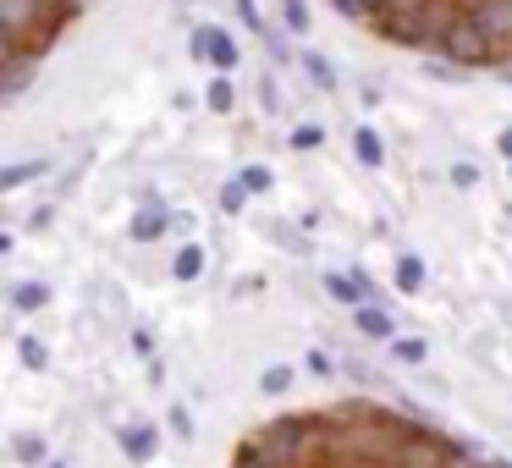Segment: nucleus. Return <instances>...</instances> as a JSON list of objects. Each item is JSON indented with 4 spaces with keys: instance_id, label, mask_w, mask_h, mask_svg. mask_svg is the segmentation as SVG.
Returning a JSON list of instances; mask_svg holds the SVG:
<instances>
[{
    "instance_id": "nucleus-15",
    "label": "nucleus",
    "mask_w": 512,
    "mask_h": 468,
    "mask_svg": "<svg viewBox=\"0 0 512 468\" xmlns=\"http://www.w3.org/2000/svg\"><path fill=\"white\" fill-rule=\"evenodd\" d=\"M17 358H23L28 369H45L50 364V353H45V342H39V336H17Z\"/></svg>"
},
{
    "instance_id": "nucleus-13",
    "label": "nucleus",
    "mask_w": 512,
    "mask_h": 468,
    "mask_svg": "<svg viewBox=\"0 0 512 468\" xmlns=\"http://www.w3.org/2000/svg\"><path fill=\"white\" fill-rule=\"evenodd\" d=\"M34 177H45V160H28V166H12V171H0V188L12 193V188H23V182H34Z\"/></svg>"
},
{
    "instance_id": "nucleus-7",
    "label": "nucleus",
    "mask_w": 512,
    "mask_h": 468,
    "mask_svg": "<svg viewBox=\"0 0 512 468\" xmlns=\"http://www.w3.org/2000/svg\"><path fill=\"white\" fill-rule=\"evenodd\" d=\"M166 226H171V215L160 210V204H149V210L133 221V243H155V237L166 232Z\"/></svg>"
},
{
    "instance_id": "nucleus-23",
    "label": "nucleus",
    "mask_w": 512,
    "mask_h": 468,
    "mask_svg": "<svg viewBox=\"0 0 512 468\" xmlns=\"http://www.w3.org/2000/svg\"><path fill=\"white\" fill-rule=\"evenodd\" d=\"M243 188H248V193H265V188H270V171H265V166H248V171H243Z\"/></svg>"
},
{
    "instance_id": "nucleus-4",
    "label": "nucleus",
    "mask_w": 512,
    "mask_h": 468,
    "mask_svg": "<svg viewBox=\"0 0 512 468\" xmlns=\"http://www.w3.org/2000/svg\"><path fill=\"white\" fill-rule=\"evenodd\" d=\"M353 331L369 336V342H391V336H397V325H391L386 309H375V303H358V309H353Z\"/></svg>"
},
{
    "instance_id": "nucleus-18",
    "label": "nucleus",
    "mask_w": 512,
    "mask_h": 468,
    "mask_svg": "<svg viewBox=\"0 0 512 468\" xmlns=\"http://www.w3.org/2000/svg\"><path fill=\"white\" fill-rule=\"evenodd\" d=\"M325 292H331L336 303H353V309H358V287H353V276H325Z\"/></svg>"
},
{
    "instance_id": "nucleus-27",
    "label": "nucleus",
    "mask_w": 512,
    "mask_h": 468,
    "mask_svg": "<svg viewBox=\"0 0 512 468\" xmlns=\"http://www.w3.org/2000/svg\"><path fill=\"white\" fill-rule=\"evenodd\" d=\"M496 144H501V155H512V127H507V133L496 138Z\"/></svg>"
},
{
    "instance_id": "nucleus-12",
    "label": "nucleus",
    "mask_w": 512,
    "mask_h": 468,
    "mask_svg": "<svg viewBox=\"0 0 512 468\" xmlns=\"http://www.w3.org/2000/svg\"><path fill=\"white\" fill-rule=\"evenodd\" d=\"M281 23H287V34H309V0H281Z\"/></svg>"
},
{
    "instance_id": "nucleus-19",
    "label": "nucleus",
    "mask_w": 512,
    "mask_h": 468,
    "mask_svg": "<svg viewBox=\"0 0 512 468\" xmlns=\"http://www.w3.org/2000/svg\"><path fill=\"white\" fill-rule=\"evenodd\" d=\"M243 199H248L243 177H237V182H226V188H221V210H226V215H237V210H243Z\"/></svg>"
},
{
    "instance_id": "nucleus-24",
    "label": "nucleus",
    "mask_w": 512,
    "mask_h": 468,
    "mask_svg": "<svg viewBox=\"0 0 512 468\" xmlns=\"http://www.w3.org/2000/svg\"><path fill=\"white\" fill-rule=\"evenodd\" d=\"M232 468H276V463H265V457H259L254 446H243V452L232 457Z\"/></svg>"
},
{
    "instance_id": "nucleus-16",
    "label": "nucleus",
    "mask_w": 512,
    "mask_h": 468,
    "mask_svg": "<svg viewBox=\"0 0 512 468\" xmlns=\"http://www.w3.org/2000/svg\"><path fill=\"white\" fill-rule=\"evenodd\" d=\"M12 452L17 457H23V463H39V468H45V441H39V435H12Z\"/></svg>"
},
{
    "instance_id": "nucleus-20",
    "label": "nucleus",
    "mask_w": 512,
    "mask_h": 468,
    "mask_svg": "<svg viewBox=\"0 0 512 468\" xmlns=\"http://www.w3.org/2000/svg\"><path fill=\"white\" fill-rule=\"evenodd\" d=\"M391 347H397L402 364H424V342H413V336H391Z\"/></svg>"
},
{
    "instance_id": "nucleus-1",
    "label": "nucleus",
    "mask_w": 512,
    "mask_h": 468,
    "mask_svg": "<svg viewBox=\"0 0 512 468\" xmlns=\"http://www.w3.org/2000/svg\"><path fill=\"white\" fill-rule=\"evenodd\" d=\"M441 61H452V67H512V50L474 12H463L441 39Z\"/></svg>"
},
{
    "instance_id": "nucleus-25",
    "label": "nucleus",
    "mask_w": 512,
    "mask_h": 468,
    "mask_svg": "<svg viewBox=\"0 0 512 468\" xmlns=\"http://www.w3.org/2000/svg\"><path fill=\"white\" fill-rule=\"evenodd\" d=\"M320 144V127H292V149H314Z\"/></svg>"
},
{
    "instance_id": "nucleus-8",
    "label": "nucleus",
    "mask_w": 512,
    "mask_h": 468,
    "mask_svg": "<svg viewBox=\"0 0 512 468\" xmlns=\"http://www.w3.org/2000/svg\"><path fill=\"white\" fill-rule=\"evenodd\" d=\"M353 149H358V160H364V166H380V160H386V144H380V133H375V127H364V122L353 127Z\"/></svg>"
},
{
    "instance_id": "nucleus-9",
    "label": "nucleus",
    "mask_w": 512,
    "mask_h": 468,
    "mask_svg": "<svg viewBox=\"0 0 512 468\" xmlns=\"http://www.w3.org/2000/svg\"><path fill=\"white\" fill-rule=\"evenodd\" d=\"M50 303V292L39 287V281H23V287H12V309L17 314H39Z\"/></svg>"
},
{
    "instance_id": "nucleus-5",
    "label": "nucleus",
    "mask_w": 512,
    "mask_h": 468,
    "mask_svg": "<svg viewBox=\"0 0 512 468\" xmlns=\"http://www.w3.org/2000/svg\"><path fill=\"white\" fill-rule=\"evenodd\" d=\"M122 446H127V457H133V463H149V457H155V446H160V435L149 430V424H127Z\"/></svg>"
},
{
    "instance_id": "nucleus-11",
    "label": "nucleus",
    "mask_w": 512,
    "mask_h": 468,
    "mask_svg": "<svg viewBox=\"0 0 512 468\" xmlns=\"http://www.w3.org/2000/svg\"><path fill=\"white\" fill-rule=\"evenodd\" d=\"M397 287L402 292H419L424 287V259L419 254H397Z\"/></svg>"
},
{
    "instance_id": "nucleus-29",
    "label": "nucleus",
    "mask_w": 512,
    "mask_h": 468,
    "mask_svg": "<svg viewBox=\"0 0 512 468\" xmlns=\"http://www.w3.org/2000/svg\"><path fill=\"white\" fill-rule=\"evenodd\" d=\"M45 468H61V463H45Z\"/></svg>"
},
{
    "instance_id": "nucleus-10",
    "label": "nucleus",
    "mask_w": 512,
    "mask_h": 468,
    "mask_svg": "<svg viewBox=\"0 0 512 468\" xmlns=\"http://www.w3.org/2000/svg\"><path fill=\"white\" fill-rule=\"evenodd\" d=\"M171 270H177V281H199V270H204V248H199V243L177 248V259H171Z\"/></svg>"
},
{
    "instance_id": "nucleus-6",
    "label": "nucleus",
    "mask_w": 512,
    "mask_h": 468,
    "mask_svg": "<svg viewBox=\"0 0 512 468\" xmlns=\"http://www.w3.org/2000/svg\"><path fill=\"white\" fill-rule=\"evenodd\" d=\"M45 56H6V100H17V94L28 89V78H34V67Z\"/></svg>"
},
{
    "instance_id": "nucleus-21",
    "label": "nucleus",
    "mask_w": 512,
    "mask_h": 468,
    "mask_svg": "<svg viewBox=\"0 0 512 468\" xmlns=\"http://www.w3.org/2000/svg\"><path fill=\"white\" fill-rule=\"evenodd\" d=\"M259 386H265L270 397H281V391L292 386V369H281V364H276V369H265V375H259Z\"/></svg>"
},
{
    "instance_id": "nucleus-3",
    "label": "nucleus",
    "mask_w": 512,
    "mask_h": 468,
    "mask_svg": "<svg viewBox=\"0 0 512 468\" xmlns=\"http://www.w3.org/2000/svg\"><path fill=\"white\" fill-rule=\"evenodd\" d=\"M468 12H474L479 23H485L490 34L512 50V0H468Z\"/></svg>"
},
{
    "instance_id": "nucleus-26",
    "label": "nucleus",
    "mask_w": 512,
    "mask_h": 468,
    "mask_svg": "<svg viewBox=\"0 0 512 468\" xmlns=\"http://www.w3.org/2000/svg\"><path fill=\"white\" fill-rule=\"evenodd\" d=\"M452 182H457V188H474L479 171H474V166H452Z\"/></svg>"
},
{
    "instance_id": "nucleus-28",
    "label": "nucleus",
    "mask_w": 512,
    "mask_h": 468,
    "mask_svg": "<svg viewBox=\"0 0 512 468\" xmlns=\"http://www.w3.org/2000/svg\"><path fill=\"white\" fill-rule=\"evenodd\" d=\"M72 6H78V12H83V6H89V0H72Z\"/></svg>"
},
{
    "instance_id": "nucleus-14",
    "label": "nucleus",
    "mask_w": 512,
    "mask_h": 468,
    "mask_svg": "<svg viewBox=\"0 0 512 468\" xmlns=\"http://www.w3.org/2000/svg\"><path fill=\"white\" fill-rule=\"evenodd\" d=\"M303 72L314 78V89H336V72H331V61H325V56H314V50L303 56Z\"/></svg>"
},
{
    "instance_id": "nucleus-17",
    "label": "nucleus",
    "mask_w": 512,
    "mask_h": 468,
    "mask_svg": "<svg viewBox=\"0 0 512 468\" xmlns=\"http://www.w3.org/2000/svg\"><path fill=\"white\" fill-rule=\"evenodd\" d=\"M204 105H210L215 116H226V111H232V83H226V78H215L210 89H204Z\"/></svg>"
},
{
    "instance_id": "nucleus-2",
    "label": "nucleus",
    "mask_w": 512,
    "mask_h": 468,
    "mask_svg": "<svg viewBox=\"0 0 512 468\" xmlns=\"http://www.w3.org/2000/svg\"><path fill=\"white\" fill-rule=\"evenodd\" d=\"M193 56H204L221 72H232L237 67V39L226 34V28H199V34H193Z\"/></svg>"
},
{
    "instance_id": "nucleus-22",
    "label": "nucleus",
    "mask_w": 512,
    "mask_h": 468,
    "mask_svg": "<svg viewBox=\"0 0 512 468\" xmlns=\"http://www.w3.org/2000/svg\"><path fill=\"white\" fill-rule=\"evenodd\" d=\"M171 430H177V441H188V435H193V419H188V408H182V402H177V408H171Z\"/></svg>"
}]
</instances>
